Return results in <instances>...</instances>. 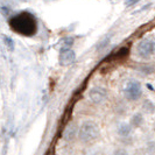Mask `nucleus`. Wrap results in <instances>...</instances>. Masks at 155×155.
I'll return each instance as SVG.
<instances>
[{"instance_id":"obj_13","label":"nucleus","mask_w":155,"mask_h":155,"mask_svg":"<svg viewBox=\"0 0 155 155\" xmlns=\"http://www.w3.org/2000/svg\"><path fill=\"white\" fill-rule=\"evenodd\" d=\"M141 71L143 72V74H152L153 71H154V67H152V65H142L141 67Z\"/></svg>"},{"instance_id":"obj_14","label":"nucleus","mask_w":155,"mask_h":155,"mask_svg":"<svg viewBox=\"0 0 155 155\" xmlns=\"http://www.w3.org/2000/svg\"><path fill=\"white\" fill-rule=\"evenodd\" d=\"M147 150H148V153H149L150 155L155 154V142H148Z\"/></svg>"},{"instance_id":"obj_2","label":"nucleus","mask_w":155,"mask_h":155,"mask_svg":"<svg viewBox=\"0 0 155 155\" xmlns=\"http://www.w3.org/2000/svg\"><path fill=\"white\" fill-rule=\"evenodd\" d=\"M99 135H101L99 126L92 120H85L78 127L77 138L83 143H91L98 139Z\"/></svg>"},{"instance_id":"obj_3","label":"nucleus","mask_w":155,"mask_h":155,"mask_svg":"<svg viewBox=\"0 0 155 155\" xmlns=\"http://www.w3.org/2000/svg\"><path fill=\"white\" fill-rule=\"evenodd\" d=\"M135 53L142 60H148L150 57H153L155 55V40L153 39H143L141 40L137 49Z\"/></svg>"},{"instance_id":"obj_9","label":"nucleus","mask_w":155,"mask_h":155,"mask_svg":"<svg viewBox=\"0 0 155 155\" xmlns=\"http://www.w3.org/2000/svg\"><path fill=\"white\" fill-rule=\"evenodd\" d=\"M130 124H131V126L134 130L135 128H141L143 126V124H145V116H143V113L142 112L134 113L131 117V119H130Z\"/></svg>"},{"instance_id":"obj_6","label":"nucleus","mask_w":155,"mask_h":155,"mask_svg":"<svg viewBox=\"0 0 155 155\" xmlns=\"http://www.w3.org/2000/svg\"><path fill=\"white\" fill-rule=\"evenodd\" d=\"M107 98V91L103 86H93L89 91V99L96 105H101Z\"/></svg>"},{"instance_id":"obj_15","label":"nucleus","mask_w":155,"mask_h":155,"mask_svg":"<svg viewBox=\"0 0 155 155\" xmlns=\"http://www.w3.org/2000/svg\"><path fill=\"white\" fill-rule=\"evenodd\" d=\"M138 1H139V0H127V1H126V5H127V6H131V5L138 2Z\"/></svg>"},{"instance_id":"obj_11","label":"nucleus","mask_w":155,"mask_h":155,"mask_svg":"<svg viewBox=\"0 0 155 155\" xmlns=\"http://www.w3.org/2000/svg\"><path fill=\"white\" fill-rule=\"evenodd\" d=\"M112 155H130V153H128V150L126 148L119 147V148H116L113 150V154Z\"/></svg>"},{"instance_id":"obj_1","label":"nucleus","mask_w":155,"mask_h":155,"mask_svg":"<svg viewBox=\"0 0 155 155\" xmlns=\"http://www.w3.org/2000/svg\"><path fill=\"white\" fill-rule=\"evenodd\" d=\"M8 23L15 33L23 36H33L38 31V22L35 16L28 12H22L12 16Z\"/></svg>"},{"instance_id":"obj_12","label":"nucleus","mask_w":155,"mask_h":155,"mask_svg":"<svg viewBox=\"0 0 155 155\" xmlns=\"http://www.w3.org/2000/svg\"><path fill=\"white\" fill-rule=\"evenodd\" d=\"M4 42H5V45L8 47L9 50H13V49H14V42H13V40L11 39V38L4 36Z\"/></svg>"},{"instance_id":"obj_4","label":"nucleus","mask_w":155,"mask_h":155,"mask_svg":"<svg viewBox=\"0 0 155 155\" xmlns=\"http://www.w3.org/2000/svg\"><path fill=\"white\" fill-rule=\"evenodd\" d=\"M124 96L126 101H137L142 96V86L138 81H130L124 89Z\"/></svg>"},{"instance_id":"obj_8","label":"nucleus","mask_w":155,"mask_h":155,"mask_svg":"<svg viewBox=\"0 0 155 155\" xmlns=\"http://www.w3.org/2000/svg\"><path fill=\"white\" fill-rule=\"evenodd\" d=\"M77 134H78L77 125L72 123V124H69L65 128H64L63 134H62V138L64 141L71 142V141H74V140L77 138Z\"/></svg>"},{"instance_id":"obj_7","label":"nucleus","mask_w":155,"mask_h":155,"mask_svg":"<svg viewBox=\"0 0 155 155\" xmlns=\"http://www.w3.org/2000/svg\"><path fill=\"white\" fill-rule=\"evenodd\" d=\"M76 61V53L71 49V47L64 46L60 51V56H58V62L61 65H70Z\"/></svg>"},{"instance_id":"obj_10","label":"nucleus","mask_w":155,"mask_h":155,"mask_svg":"<svg viewBox=\"0 0 155 155\" xmlns=\"http://www.w3.org/2000/svg\"><path fill=\"white\" fill-rule=\"evenodd\" d=\"M141 112L146 116H153L155 113V103L150 99H145L141 104Z\"/></svg>"},{"instance_id":"obj_5","label":"nucleus","mask_w":155,"mask_h":155,"mask_svg":"<svg viewBox=\"0 0 155 155\" xmlns=\"http://www.w3.org/2000/svg\"><path fill=\"white\" fill-rule=\"evenodd\" d=\"M133 128L130 123H121L117 127V134L120 138V140L125 142L124 145H132L133 142Z\"/></svg>"}]
</instances>
